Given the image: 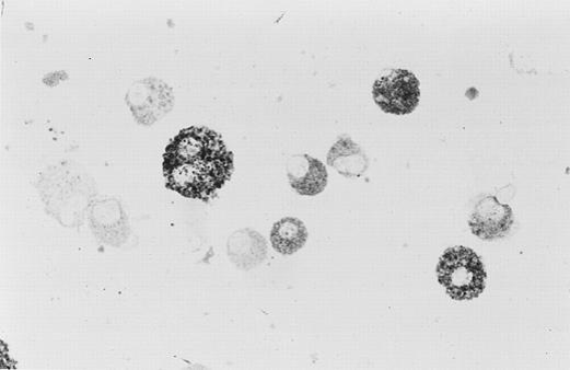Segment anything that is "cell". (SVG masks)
<instances>
[{
  "instance_id": "cell-7",
  "label": "cell",
  "mask_w": 570,
  "mask_h": 370,
  "mask_svg": "<svg viewBox=\"0 0 570 370\" xmlns=\"http://www.w3.org/2000/svg\"><path fill=\"white\" fill-rule=\"evenodd\" d=\"M307 236V229L302 220L287 217L274 224L270 240L277 252L292 255L305 245Z\"/></svg>"
},
{
  "instance_id": "cell-4",
  "label": "cell",
  "mask_w": 570,
  "mask_h": 370,
  "mask_svg": "<svg viewBox=\"0 0 570 370\" xmlns=\"http://www.w3.org/2000/svg\"><path fill=\"white\" fill-rule=\"evenodd\" d=\"M474 235L485 241L503 238L513 224V210L495 196H486L475 206L468 220Z\"/></svg>"
},
{
  "instance_id": "cell-2",
  "label": "cell",
  "mask_w": 570,
  "mask_h": 370,
  "mask_svg": "<svg viewBox=\"0 0 570 370\" xmlns=\"http://www.w3.org/2000/svg\"><path fill=\"white\" fill-rule=\"evenodd\" d=\"M437 274L439 282L454 300H472L486 288L487 273L479 256L465 246L447 248L440 257Z\"/></svg>"
},
{
  "instance_id": "cell-3",
  "label": "cell",
  "mask_w": 570,
  "mask_h": 370,
  "mask_svg": "<svg viewBox=\"0 0 570 370\" xmlns=\"http://www.w3.org/2000/svg\"><path fill=\"white\" fill-rule=\"evenodd\" d=\"M420 82L409 70L395 69L379 78L372 90L375 103L385 113L407 115L420 100Z\"/></svg>"
},
{
  "instance_id": "cell-5",
  "label": "cell",
  "mask_w": 570,
  "mask_h": 370,
  "mask_svg": "<svg viewBox=\"0 0 570 370\" xmlns=\"http://www.w3.org/2000/svg\"><path fill=\"white\" fill-rule=\"evenodd\" d=\"M305 166L302 154L294 155L288 162V176L290 184L300 195L315 196L321 194L327 186L328 172L322 161L310 154H304Z\"/></svg>"
},
{
  "instance_id": "cell-1",
  "label": "cell",
  "mask_w": 570,
  "mask_h": 370,
  "mask_svg": "<svg viewBox=\"0 0 570 370\" xmlns=\"http://www.w3.org/2000/svg\"><path fill=\"white\" fill-rule=\"evenodd\" d=\"M233 169V152L217 131L207 127L183 129L164 153L167 187L189 198H212L230 180Z\"/></svg>"
},
{
  "instance_id": "cell-6",
  "label": "cell",
  "mask_w": 570,
  "mask_h": 370,
  "mask_svg": "<svg viewBox=\"0 0 570 370\" xmlns=\"http://www.w3.org/2000/svg\"><path fill=\"white\" fill-rule=\"evenodd\" d=\"M327 162L346 177H360L369 166V159L362 148L346 136L331 147Z\"/></svg>"
}]
</instances>
